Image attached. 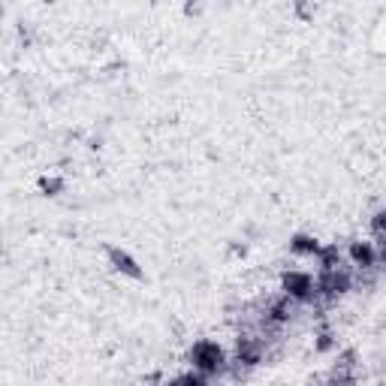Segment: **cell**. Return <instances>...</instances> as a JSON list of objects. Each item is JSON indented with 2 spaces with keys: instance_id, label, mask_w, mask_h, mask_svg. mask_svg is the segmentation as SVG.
Listing matches in <instances>:
<instances>
[{
  "instance_id": "277c9868",
  "label": "cell",
  "mask_w": 386,
  "mask_h": 386,
  "mask_svg": "<svg viewBox=\"0 0 386 386\" xmlns=\"http://www.w3.org/2000/svg\"><path fill=\"white\" fill-rule=\"evenodd\" d=\"M378 247H374L371 242H353L350 245V260L353 265H362V269H369V265L378 263Z\"/></svg>"
},
{
  "instance_id": "6da1fadb",
  "label": "cell",
  "mask_w": 386,
  "mask_h": 386,
  "mask_svg": "<svg viewBox=\"0 0 386 386\" xmlns=\"http://www.w3.org/2000/svg\"><path fill=\"white\" fill-rule=\"evenodd\" d=\"M190 360H193V371L211 378V374H217L220 369H224L226 356H224V350H220L215 341H199V344H193Z\"/></svg>"
},
{
  "instance_id": "5b68a950",
  "label": "cell",
  "mask_w": 386,
  "mask_h": 386,
  "mask_svg": "<svg viewBox=\"0 0 386 386\" xmlns=\"http://www.w3.org/2000/svg\"><path fill=\"white\" fill-rule=\"evenodd\" d=\"M290 251H293V254H311V256H317L320 245H317L311 236H296V238L290 242Z\"/></svg>"
},
{
  "instance_id": "3957f363",
  "label": "cell",
  "mask_w": 386,
  "mask_h": 386,
  "mask_svg": "<svg viewBox=\"0 0 386 386\" xmlns=\"http://www.w3.org/2000/svg\"><path fill=\"white\" fill-rule=\"evenodd\" d=\"M109 260H112V265L118 272H124V275H130V278H142V269H139V263L133 260L127 251H118V247H109Z\"/></svg>"
},
{
  "instance_id": "7a4b0ae2",
  "label": "cell",
  "mask_w": 386,
  "mask_h": 386,
  "mask_svg": "<svg viewBox=\"0 0 386 386\" xmlns=\"http://www.w3.org/2000/svg\"><path fill=\"white\" fill-rule=\"evenodd\" d=\"M284 296H290L293 302H308L317 296L314 290V278L308 272H290L284 275Z\"/></svg>"
}]
</instances>
